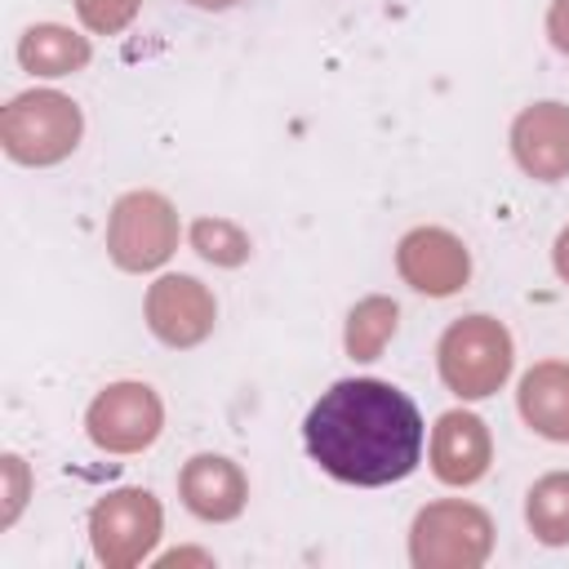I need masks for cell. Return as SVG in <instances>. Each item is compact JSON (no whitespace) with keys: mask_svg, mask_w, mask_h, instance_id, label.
I'll use <instances>...</instances> for the list:
<instances>
[{"mask_svg":"<svg viewBox=\"0 0 569 569\" xmlns=\"http://www.w3.org/2000/svg\"><path fill=\"white\" fill-rule=\"evenodd\" d=\"M89 53H93L89 40L58 27V22L27 27L22 40H18V62L31 76H71V71L89 67Z\"/></svg>","mask_w":569,"mask_h":569,"instance_id":"cell-14","label":"cell"},{"mask_svg":"<svg viewBox=\"0 0 569 569\" xmlns=\"http://www.w3.org/2000/svg\"><path fill=\"white\" fill-rule=\"evenodd\" d=\"M529 529L538 533V542L547 547H565L569 542V471H551L529 489L525 502Z\"/></svg>","mask_w":569,"mask_h":569,"instance_id":"cell-15","label":"cell"},{"mask_svg":"<svg viewBox=\"0 0 569 569\" xmlns=\"http://www.w3.org/2000/svg\"><path fill=\"white\" fill-rule=\"evenodd\" d=\"M302 440L333 480L378 489L405 480L422 462L427 427L400 387L382 378H342L307 409Z\"/></svg>","mask_w":569,"mask_h":569,"instance_id":"cell-1","label":"cell"},{"mask_svg":"<svg viewBox=\"0 0 569 569\" xmlns=\"http://www.w3.org/2000/svg\"><path fill=\"white\" fill-rule=\"evenodd\" d=\"M493 445H489V427L467 413V409H449L440 413L436 431H431V471L445 485H476L489 471Z\"/></svg>","mask_w":569,"mask_h":569,"instance_id":"cell-11","label":"cell"},{"mask_svg":"<svg viewBox=\"0 0 569 569\" xmlns=\"http://www.w3.org/2000/svg\"><path fill=\"white\" fill-rule=\"evenodd\" d=\"M89 440L107 453H138L147 449L160 427H164V409L160 396L147 382H111L107 391L93 396L89 413H84Z\"/></svg>","mask_w":569,"mask_h":569,"instance_id":"cell-7","label":"cell"},{"mask_svg":"<svg viewBox=\"0 0 569 569\" xmlns=\"http://www.w3.org/2000/svg\"><path fill=\"white\" fill-rule=\"evenodd\" d=\"M396 302H387V298H365L356 311H351V320H347V351L356 356V360H378V351L387 347V338L396 333Z\"/></svg>","mask_w":569,"mask_h":569,"instance_id":"cell-16","label":"cell"},{"mask_svg":"<svg viewBox=\"0 0 569 569\" xmlns=\"http://www.w3.org/2000/svg\"><path fill=\"white\" fill-rule=\"evenodd\" d=\"M396 267L400 276L418 289V293H431V298H449L467 284L471 276V258H467V244L445 231V227H418L400 240L396 249Z\"/></svg>","mask_w":569,"mask_h":569,"instance_id":"cell-9","label":"cell"},{"mask_svg":"<svg viewBox=\"0 0 569 569\" xmlns=\"http://www.w3.org/2000/svg\"><path fill=\"white\" fill-rule=\"evenodd\" d=\"M89 538L107 569H129L160 538V502L147 489H116L93 502Z\"/></svg>","mask_w":569,"mask_h":569,"instance_id":"cell-6","label":"cell"},{"mask_svg":"<svg viewBox=\"0 0 569 569\" xmlns=\"http://www.w3.org/2000/svg\"><path fill=\"white\" fill-rule=\"evenodd\" d=\"M556 271H560V280H569V227L556 236Z\"/></svg>","mask_w":569,"mask_h":569,"instance_id":"cell-20","label":"cell"},{"mask_svg":"<svg viewBox=\"0 0 569 569\" xmlns=\"http://www.w3.org/2000/svg\"><path fill=\"white\" fill-rule=\"evenodd\" d=\"M178 244V213L160 191H124L107 218V253L124 271L160 267Z\"/></svg>","mask_w":569,"mask_h":569,"instance_id":"cell-4","label":"cell"},{"mask_svg":"<svg viewBox=\"0 0 569 569\" xmlns=\"http://www.w3.org/2000/svg\"><path fill=\"white\" fill-rule=\"evenodd\" d=\"M520 418L547 436V440H569V365L565 360H542L520 378Z\"/></svg>","mask_w":569,"mask_h":569,"instance_id":"cell-13","label":"cell"},{"mask_svg":"<svg viewBox=\"0 0 569 569\" xmlns=\"http://www.w3.org/2000/svg\"><path fill=\"white\" fill-rule=\"evenodd\" d=\"M187 4H196V9H231L236 0H187Z\"/></svg>","mask_w":569,"mask_h":569,"instance_id":"cell-21","label":"cell"},{"mask_svg":"<svg viewBox=\"0 0 569 569\" xmlns=\"http://www.w3.org/2000/svg\"><path fill=\"white\" fill-rule=\"evenodd\" d=\"M516 164L538 182H560L569 173V107L533 102L511 124Z\"/></svg>","mask_w":569,"mask_h":569,"instance_id":"cell-10","label":"cell"},{"mask_svg":"<svg viewBox=\"0 0 569 569\" xmlns=\"http://www.w3.org/2000/svg\"><path fill=\"white\" fill-rule=\"evenodd\" d=\"M80 129H84L80 107L67 93H53V89L18 93L0 116L4 156L18 160V164H58V160H67L80 142Z\"/></svg>","mask_w":569,"mask_h":569,"instance_id":"cell-2","label":"cell"},{"mask_svg":"<svg viewBox=\"0 0 569 569\" xmlns=\"http://www.w3.org/2000/svg\"><path fill=\"white\" fill-rule=\"evenodd\" d=\"M138 9H142V0H76V13H80V22H84L93 36H116V31H124Z\"/></svg>","mask_w":569,"mask_h":569,"instance_id":"cell-18","label":"cell"},{"mask_svg":"<svg viewBox=\"0 0 569 569\" xmlns=\"http://www.w3.org/2000/svg\"><path fill=\"white\" fill-rule=\"evenodd\" d=\"M489 542H493V525L480 507L471 502H431L418 511L413 520V565L431 569H471L489 556Z\"/></svg>","mask_w":569,"mask_h":569,"instance_id":"cell-5","label":"cell"},{"mask_svg":"<svg viewBox=\"0 0 569 569\" xmlns=\"http://www.w3.org/2000/svg\"><path fill=\"white\" fill-rule=\"evenodd\" d=\"M436 356H440V378L453 396L485 400L511 373V333L493 316H462L445 329Z\"/></svg>","mask_w":569,"mask_h":569,"instance_id":"cell-3","label":"cell"},{"mask_svg":"<svg viewBox=\"0 0 569 569\" xmlns=\"http://www.w3.org/2000/svg\"><path fill=\"white\" fill-rule=\"evenodd\" d=\"M218 307L196 276H160L147 289V325L164 347H196L213 333Z\"/></svg>","mask_w":569,"mask_h":569,"instance_id":"cell-8","label":"cell"},{"mask_svg":"<svg viewBox=\"0 0 569 569\" xmlns=\"http://www.w3.org/2000/svg\"><path fill=\"white\" fill-rule=\"evenodd\" d=\"M191 244L213 267H240L249 258V236L227 218H200L191 222Z\"/></svg>","mask_w":569,"mask_h":569,"instance_id":"cell-17","label":"cell"},{"mask_svg":"<svg viewBox=\"0 0 569 569\" xmlns=\"http://www.w3.org/2000/svg\"><path fill=\"white\" fill-rule=\"evenodd\" d=\"M547 36L569 58V0H551V9H547Z\"/></svg>","mask_w":569,"mask_h":569,"instance_id":"cell-19","label":"cell"},{"mask_svg":"<svg viewBox=\"0 0 569 569\" xmlns=\"http://www.w3.org/2000/svg\"><path fill=\"white\" fill-rule=\"evenodd\" d=\"M178 489H182L187 511L200 520H236L244 511V498H249L244 471L222 453H196L182 467Z\"/></svg>","mask_w":569,"mask_h":569,"instance_id":"cell-12","label":"cell"}]
</instances>
